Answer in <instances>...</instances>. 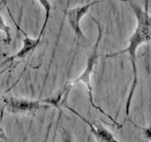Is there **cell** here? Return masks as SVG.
Listing matches in <instances>:
<instances>
[{
	"mask_svg": "<svg viewBox=\"0 0 151 142\" xmlns=\"http://www.w3.org/2000/svg\"><path fill=\"white\" fill-rule=\"evenodd\" d=\"M129 5L132 9L135 17L137 19V26L135 28L134 31L132 32L129 39V46L126 49L112 52V53L107 54L103 56V59H108V58H113V57H117L121 54L124 53H129V60L131 63V67H132V84L130 90L129 92V97H127V102H126V117L127 120H129L132 125L135 127L137 126L133 120L129 117V113H130V105H131V99L133 98V95L135 92V89L138 84V68H137V57H136V52L138 47L143 45V44H148L150 41V15H149V0H145V8H141L139 5L134 3L132 0H127Z\"/></svg>",
	"mask_w": 151,
	"mask_h": 142,
	"instance_id": "6da1fadb",
	"label": "cell"
},
{
	"mask_svg": "<svg viewBox=\"0 0 151 142\" xmlns=\"http://www.w3.org/2000/svg\"><path fill=\"white\" fill-rule=\"evenodd\" d=\"M91 19L96 23V25L97 27V30H98V34H97V38H96V41L94 43V45L93 46V49L91 51V53L89 54L88 56V59H87V63H86V66H85V69L83 72L80 74L77 79H75L72 82H69L68 83H66L64 86L61 88L60 91L63 93L64 95V101H66V99L68 98V95H69V92L71 91V89L73 87H75V85L78 83H84L85 86H86V92H87V95H88V98H89V101H90V103H91V106L96 109V111L100 112L102 115H104L105 117H107L109 120L113 122V125L117 126L118 128H122V125L119 124L114 118H113L110 114H108L106 111H104L103 109L96 105V103L93 101V87H92V83H91V76H92V73L93 71V68L96 64H97V61H98V46H99V44H100L101 42V39H102V34H103V30H102V27H101V24L99 23L96 18L91 16Z\"/></svg>",
	"mask_w": 151,
	"mask_h": 142,
	"instance_id": "7a4b0ae2",
	"label": "cell"
},
{
	"mask_svg": "<svg viewBox=\"0 0 151 142\" xmlns=\"http://www.w3.org/2000/svg\"><path fill=\"white\" fill-rule=\"evenodd\" d=\"M3 109L13 115H34L35 113L46 110L52 106L42 101V99H28L13 96H1Z\"/></svg>",
	"mask_w": 151,
	"mask_h": 142,
	"instance_id": "3957f363",
	"label": "cell"
},
{
	"mask_svg": "<svg viewBox=\"0 0 151 142\" xmlns=\"http://www.w3.org/2000/svg\"><path fill=\"white\" fill-rule=\"evenodd\" d=\"M114 2V1H121V2H127V0H96V1L87 3L85 5H81V6H77L72 9H69L65 12V16L67 18V21L69 25L74 30L76 36L78 39H85V36L83 32L80 28V20L82 19L83 16L86 15V13L89 12V9L93 6L96 4H101V3H107V2Z\"/></svg>",
	"mask_w": 151,
	"mask_h": 142,
	"instance_id": "277c9868",
	"label": "cell"
},
{
	"mask_svg": "<svg viewBox=\"0 0 151 142\" xmlns=\"http://www.w3.org/2000/svg\"><path fill=\"white\" fill-rule=\"evenodd\" d=\"M61 107L63 108H66L67 110H69L70 112H72L73 114H75L76 116L78 117L80 120H81L83 122H85L86 124L88 125V127L90 128V130H91L92 134L94 135V137L96 138L97 141H103V142H119V140L115 138V136L113 135L109 131L106 127H104L103 125L101 124H98L97 122H93V121H90L88 120L87 118L83 117L80 114L76 111L75 109H73L72 107H70L69 105H67L65 103H63Z\"/></svg>",
	"mask_w": 151,
	"mask_h": 142,
	"instance_id": "5b68a950",
	"label": "cell"
},
{
	"mask_svg": "<svg viewBox=\"0 0 151 142\" xmlns=\"http://www.w3.org/2000/svg\"><path fill=\"white\" fill-rule=\"evenodd\" d=\"M4 6L5 8L7 9V11L9 14V16L12 17V21L14 23V25H15V27L17 28V30L18 31H20L22 33V35L24 36V39H23V46H22V49L19 50L16 54H13V55H11L9 57H11V59L12 61H16L17 59H22L24 58L25 56L28 55L29 54V57L31 56L32 54V52L35 50V49L37 47V46L40 44V41H38L37 39H32V38H30L29 36L27 35V33L23 30V28L20 27V25L15 21V19H14L13 15H12V13L11 12V9H9L8 7V5H7V1H4Z\"/></svg>",
	"mask_w": 151,
	"mask_h": 142,
	"instance_id": "8992f818",
	"label": "cell"
},
{
	"mask_svg": "<svg viewBox=\"0 0 151 142\" xmlns=\"http://www.w3.org/2000/svg\"><path fill=\"white\" fill-rule=\"evenodd\" d=\"M38 2L42 7V9H45V22L42 24V27L41 28V31H40V34L39 36L37 37V40L41 41V38L42 36L45 32V30L47 26V23H48L49 19H50V13H51V11H52V5L50 3L49 0H38Z\"/></svg>",
	"mask_w": 151,
	"mask_h": 142,
	"instance_id": "52a82bcc",
	"label": "cell"
},
{
	"mask_svg": "<svg viewBox=\"0 0 151 142\" xmlns=\"http://www.w3.org/2000/svg\"><path fill=\"white\" fill-rule=\"evenodd\" d=\"M4 1L6 0H0V31H2L5 33L6 35V38L4 39V43L5 44H11L12 42V32H11V28H9L6 22H5L4 18L2 16V6L4 4Z\"/></svg>",
	"mask_w": 151,
	"mask_h": 142,
	"instance_id": "ba28073f",
	"label": "cell"
},
{
	"mask_svg": "<svg viewBox=\"0 0 151 142\" xmlns=\"http://www.w3.org/2000/svg\"><path fill=\"white\" fill-rule=\"evenodd\" d=\"M13 62L14 61H12L9 56H7V55H5V54L2 55V56H0V74L3 73L5 70H7V68L3 69L5 66L12 64Z\"/></svg>",
	"mask_w": 151,
	"mask_h": 142,
	"instance_id": "9c48e42d",
	"label": "cell"
},
{
	"mask_svg": "<svg viewBox=\"0 0 151 142\" xmlns=\"http://www.w3.org/2000/svg\"><path fill=\"white\" fill-rule=\"evenodd\" d=\"M0 141H4V142L9 141V138L6 135V133H5V131L2 127H0Z\"/></svg>",
	"mask_w": 151,
	"mask_h": 142,
	"instance_id": "30bf717a",
	"label": "cell"
}]
</instances>
